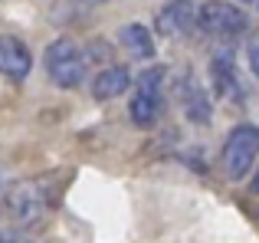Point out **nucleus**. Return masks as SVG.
Returning <instances> with one entry per match:
<instances>
[{
  "instance_id": "ddd939ff",
  "label": "nucleus",
  "mask_w": 259,
  "mask_h": 243,
  "mask_svg": "<svg viewBox=\"0 0 259 243\" xmlns=\"http://www.w3.org/2000/svg\"><path fill=\"white\" fill-rule=\"evenodd\" d=\"M0 243H33L30 237H23V233H10V230H0Z\"/></svg>"
},
{
  "instance_id": "0eeeda50",
  "label": "nucleus",
  "mask_w": 259,
  "mask_h": 243,
  "mask_svg": "<svg viewBox=\"0 0 259 243\" xmlns=\"http://www.w3.org/2000/svg\"><path fill=\"white\" fill-rule=\"evenodd\" d=\"M210 79H213V92L223 99H233V102H243V86H240V76H236V59H233V50H220L213 53L210 59Z\"/></svg>"
},
{
  "instance_id": "9d476101",
  "label": "nucleus",
  "mask_w": 259,
  "mask_h": 243,
  "mask_svg": "<svg viewBox=\"0 0 259 243\" xmlns=\"http://www.w3.org/2000/svg\"><path fill=\"white\" fill-rule=\"evenodd\" d=\"M128 89H132V72H128V66H108L92 83V96L99 99V102H112V99L125 96Z\"/></svg>"
},
{
  "instance_id": "f8f14e48",
  "label": "nucleus",
  "mask_w": 259,
  "mask_h": 243,
  "mask_svg": "<svg viewBox=\"0 0 259 243\" xmlns=\"http://www.w3.org/2000/svg\"><path fill=\"white\" fill-rule=\"evenodd\" d=\"M246 56H249V72L259 79V36L249 43V53H246Z\"/></svg>"
},
{
  "instance_id": "20e7f679",
  "label": "nucleus",
  "mask_w": 259,
  "mask_h": 243,
  "mask_svg": "<svg viewBox=\"0 0 259 243\" xmlns=\"http://www.w3.org/2000/svg\"><path fill=\"white\" fill-rule=\"evenodd\" d=\"M164 66H148L138 79H135V96L128 102V118L138 128H151L161 115V89H164Z\"/></svg>"
},
{
  "instance_id": "4468645a",
  "label": "nucleus",
  "mask_w": 259,
  "mask_h": 243,
  "mask_svg": "<svg viewBox=\"0 0 259 243\" xmlns=\"http://www.w3.org/2000/svg\"><path fill=\"white\" fill-rule=\"evenodd\" d=\"M253 191H256V194H259V171H256V174H253Z\"/></svg>"
},
{
  "instance_id": "1a4fd4ad",
  "label": "nucleus",
  "mask_w": 259,
  "mask_h": 243,
  "mask_svg": "<svg viewBox=\"0 0 259 243\" xmlns=\"http://www.w3.org/2000/svg\"><path fill=\"white\" fill-rule=\"evenodd\" d=\"M177 96H181L184 115L190 122H197V125H207L210 122V99H207V92L200 89V83H197L190 72L177 83Z\"/></svg>"
},
{
  "instance_id": "2eb2a0df",
  "label": "nucleus",
  "mask_w": 259,
  "mask_h": 243,
  "mask_svg": "<svg viewBox=\"0 0 259 243\" xmlns=\"http://www.w3.org/2000/svg\"><path fill=\"white\" fill-rule=\"evenodd\" d=\"M253 4H256V7H259V0H253Z\"/></svg>"
},
{
  "instance_id": "423d86ee",
  "label": "nucleus",
  "mask_w": 259,
  "mask_h": 243,
  "mask_svg": "<svg viewBox=\"0 0 259 243\" xmlns=\"http://www.w3.org/2000/svg\"><path fill=\"white\" fill-rule=\"evenodd\" d=\"M154 30L167 39H181L190 30H197V4L194 0H171L158 10L154 17Z\"/></svg>"
},
{
  "instance_id": "6e6552de",
  "label": "nucleus",
  "mask_w": 259,
  "mask_h": 243,
  "mask_svg": "<svg viewBox=\"0 0 259 243\" xmlns=\"http://www.w3.org/2000/svg\"><path fill=\"white\" fill-rule=\"evenodd\" d=\"M33 69V56H30V46L23 39L4 33L0 36V76L13 79V83H23Z\"/></svg>"
},
{
  "instance_id": "f257e3e1",
  "label": "nucleus",
  "mask_w": 259,
  "mask_h": 243,
  "mask_svg": "<svg viewBox=\"0 0 259 243\" xmlns=\"http://www.w3.org/2000/svg\"><path fill=\"white\" fill-rule=\"evenodd\" d=\"M46 76H50L53 86L59 89H79L89 76V53L85 46H79L76 39L69 36H59L46 46Z\"/></svg>"
},
{
  "instance_id": "39448f33",
  "label": "nucleus",
  "mask_w": 259,
  "mask_h": 243,
  "mask_svg": "<svg viewBox=\"0 0 259 243\" xmlns=\"http://www.w3.org/2000/svg\"><path fill=\"white\" fill-rule=\"evenodd\" d=\"M50 200H53V194H50V187H46L43 178L17 181V184H10L7 194H4V207L10 211L13 220H20V224L39 220L46 214V207H50Z\"/></svg>"
},
{
  "instance_id": "7ed1b4c3",
  "label": "nucleus",
  "mask_w": 259,
  "mask_h": 243,
  "mask_svg": "<svg viewBox=\"0 0 259 243\" xmlns=\"http://www.w3.org/2000/svg\"><path fill=\"white\" fill-rule=\"evenodd\" d=\"M259 158V125H236L227 135L220 151V168L230 181H243L253 168V161Z\"/></svg>"
},
{
  "instance_id": "f03ea898",
  "label": "nucleus",
  "mask_w": 259,
  "mask_h": 243,
  "mask_svg": "<svg viewBox=\"0 0 259 243\" xmlns=\"http://www.w3.org/2000/svg\"><path fill=\"white\" fill-rule=\"evenodd\" d=\"M197 30H200L207 39H213V43L233 46L236 39L246 36L249 17L236 4H227V0H207L203 7H197Z\"/></svg>"
},
{
  "instance_id": "9b49d317",
  "label": "nucleus",
  "mask_w": 259,
  "mask_h": 243,
  "mask_svg": "<svg viewBox=\"0 0 259 243\" xmlns=\"http://www.w3.org/2000/svg\"><path fill=\"white\" fill-rule=\"evenodd\" d=\"M118 36H121V46H125L135 59H151L154 56V39H151V30H148V26L125 23Z\"/></svg>"
}]
</instances>
